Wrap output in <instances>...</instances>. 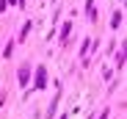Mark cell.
Here are the masks:
<instances>
[{
    "label": "cell",
    "mask_w": 127,
    "mask_h": 119,
    "mask_svg": "<svg viewBox=\"0 0 127 119\" xmlns=\"http://www.w3.org/2000/svg\"><path fill=\"white\" fill-rule=\"evenodd\" d=\"M36 89H44L47 86V69L44 67H36V83H33Z\"/></svg>",
    "instance_id": "cell-1"
},
{
    "label": "cell",
    "mask_w": 127,
    "mask_h": 119,
    "mask_svg": "<svg viewBox=\"0 0 127 119\" xmlns=\"http://www.w3.org/2000/svg\"><path fill=\"white\" fill-rule=\"evenodd\" d=\"M17 78H19V83L25 86L28 78H31V64H22V67H19V75H17Z\"/></svg>",
    "instance_id": "cell-2"
},
{
    "label": "cell",
    "mask_w": 127,
    "mask_h": 119,
    "mask_svg": "<svg viewBox=\"0 0 127 119\" xmlns=\"http://www.w3.org/2000/svg\"><path fill=\"white\" fill-rule=\"evenodd\" d=\"M116 67H124V44H122V50L116 53Z\"/></svg>",
    "instance_id": "cell-3"
},
{
    "label": "cell",
    "mask_w": 127,
    "mask_h": 119,
    "mask_svg": "<svg viewBox=\"0 0 127 119\" xmlns=\"http://www.w3.org/2000/svg\"><path fill=\"white\" fill-rule=\"evenodd\" d=\"M86 11H89V19H91V22H97V11H94V3H89V6H86Z\"/></svg>",
    "instance_id": "cell-4"
},
{
    "label": "cell",
    "mask_w": 127,
    "mask_h": 119,
    "mask_svg": "<svg viewBox=\"0 0 127 119\" xmlns=\"http://www.w3.org/2000/svg\"><path fill=\"white\" fill-rule=\"evenodd\" d=\"M69 31H72V25L66 22V25H64V28H61V42H66V36H69Z\"/></svg>",
    "instance_id": "cell-5"
},
{
    "label": "cell",
    "mask_w": 127,
    "mask_h": 119,
    "mask_svg": "<svg viewBox=\"0 0 127 119\" xmlns=\"http://www.w3.org/2000/svg\"><path fill=\"white\" fill-rule=\"evenodd\" d=\"M111 25H113V28H119V25H122V14H113V19H111Z\"/></svg>",
    "instance_id": "cell-6"
}]
</instances>
